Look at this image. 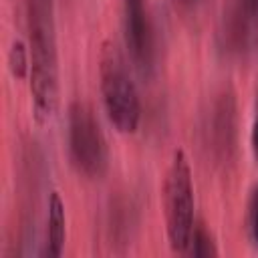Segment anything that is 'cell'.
Returning <instances> with one entry per match:
<instances>
[{
  "label": "cell",
  "instance_id": "1",
  "mask_svg": "<svg viewBox=\"0 0 258 258\" xmlns=\"http://www.w3.org/2000/svg\"><path fill=\"white\" fill-rule=\"evenodd\" d=\"M30 48V97L34 119L48 123L58 107V54L54 0H26Z\"/></svg>",
  "mask_w": 258,
  "mask_h": 258
},
{
  "label": "cell",
  "instance_id": "12",
  "mask_svg": "<svg viewBox=\"0 0 258 258\" xmlns=\"http://www.w3.org/2000/svg\"><path fill=\"white\" fill-rule=\"evenodd\" d=\"M252 149H254V155L258 159V119L252 125Z\"/></svg>",
  "mask_w": 258,
  "mask_h": 258
},
{
  "label": "cell",
  "instance_id": "5",
  "mask_svg": "<svg viewBox=\"0 0 258 258\" xmlns=\"http://www.w3.org/2000/svg\"><path fill=\"white\" fill-rule=\"evenodd\" d=\"M123 30L133 64L141 75H149L155 58V38L145 0H123Z\"/></svg>",
  "mask_w": 258,
  "mask_h": 258
},
{
  "label": "cell",
  "instance_id": "8",
  "mask_svg": "<svg viewBox=\"0 0 258 258\" xmlns=\"http://www.w3.org/2000/svg\"><path fill=\"white\" fill-rule=\"evenodd\" d=\"M258 26V0H236L232 16H230V32L228 38L242 46Z\"/></svg>",
  "mask_w": 258,
  "mask_h": 258
},
{
  "label": "cell",
  "instance_id": "11",
  "mask_svg": "<svg viewBox=\"0 0 258 258\" xmlns=\"http://www.w3.org/2000/svg\"><path fill=\"white\" fill-rule=\"evenodd\" d=\"M248 234L252 244L258 248V183L254 185L248 200Z\"/></svg>",
  "mask_w": 258,
  "mask_h": 258
},
{
  "label": "cell",
  "instance_id": "10",
  "mask_svg": "<svg viewBox=\"0 0 258 258\" xmlns=\"http://www.w3.org/2000/svg\"><path fill=\"white\" fill-rule=\"evenodd\" d=\"M8 67L16 79H26L30 75V48L22 40H14L8 52Z\"/></svg>",
  "mask_w": 258,
  "mask_h": 258
},
{
  "label": "cell",
  "instance_id": "7",
  "mask_svg": "<svg viewBox=\"0 0 258 258\" xmlns=\"http://www.w3.org/2000/svg\"><path fill=\"white\" fill-rule=\"evenodd\" d=\"M67 242V212L64 202L58 191L48 196V214H46V244L44 254L48 258H58Z\"/></svg>",
  "mask_w": 258,
  "mask_h": 258
},
{
  "label": "cell",
  "instance_id": "4",
  "mask_svg": "<svg viewBox=\"0 0 258 258\" xmlns=\"http://www.w3.org/2000/svg\"><path fill=\"white\" fill-rule=\"evenodd\" d=\"M69 149L75 167L87 177H101L109 165V149L93 109L75 101L69 107Z\"/></svg>",
  "mask_w": 258,
  "mask_h": 258
},
{
  "label": "cell",
  "instance_id": "2",
  "mask_svg": "<svg viewBox=\"0 0 258 258\" xmlns=\"http://www.w3.org/2000/svg\"><path fill=\"white\" fill-rule=\"evenodd\" d=\"M101 95L109 121L121 133H135L141 121V103L127 60L119 46L105 40L99 52Z\"/></svg>",
  "mask_w": 258,
  "mask_h": 258
},
{
  "label": "cell",
  "instance_id": "3",
  "mask_svg": "<svg viewBox=\"0 0 258 258\" xmlns=\"http://www.w3.org/2000/svg\"><path fill=\"white\" fill-rule=\"evenodd\" d=\"M165 230L173 252L185 254L196 224L194 218V179L183 149H175L163 181Z\"/></svg>",
  "mask_w": 258,
  "mask_h": 258
},
{
  "label": "cell",
  "instance_id": "9",
  "mask_svg": "<svg viewBox=\"0 0 258 258\" xmlns=\"http://www.w3.org/2000/svg\"><path fill=\"white\" fill-rule=\"evenodd\" d=\"M185 254L198 256V258H206V256H216L218 254L214 236L210 234V230L202 222H196L194 224V230H191V236H189V244H187Z\"/></svg>",
  "mask_w": 258,
  "mask_h": 258
},
{
  "label": "cell",
  "instance_id": "6",
  "mask_svg": "<svg viewBox=\"0 0 258 258\" xmlns=\"http://www.w3.org/2000/svg\"><path fill=\"white\" fill-rule=\"evenodd\" d=\"M210 137L216 157L228 161L236 147V99L232 93H222L214 103Z\"/></svg>",
  "mask_w": 258,
  "mask_h": 258
}]
</instances>
